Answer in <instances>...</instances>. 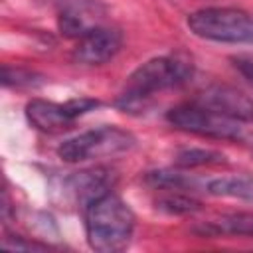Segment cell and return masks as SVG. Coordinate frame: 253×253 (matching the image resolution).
Wrapping results in <instances>:
<instances>
[{"label": "cell", "instance_id": "6da1fadb", "mask_svg": "<svg viewBox=\"0 0 253 253\" xmlns=\"http://www.w3.org/2000/svg\"><path fill=\"white\" fill-rule=\"evenodd\" d=\"M194 75V63L186 53L158 55L140 63L125 83V89L117 101L121 109H132L142 105L146 99L166 89L188 83Z\"/></svg>", "mask_w": 253, "mask_h": 253}, {"label": "cell", "instance_id": "7a4b0ae2", "mask_svg": "<svg viewBox=\"0 0 253 253\" xmlns=\"http://www.w3.org/2000/svg\"><path fill=\"white\" fill-rule=\"evenodd\" d=\"M136 217L130 206L113 192L97 198L85 208V235L91 249L119 253L128 247Z\"/></svg>", "mask_w": 253, "mask_h": 253}, {"label": "cell", "instance_id": "3957f363", "mask_svg": "<svg viewBox=\"0 0 253 253\" xmlns=\"http://www.w3.org/2000/svg\"><path fill=\"white\" fill-rule=\"evenodd\" d=\"M136 146V138L130 130L103 125L85 132H79L57 146V156L63 162L79 164L95 158H109L123 152H128Z\"/></svg>", "mask_w": 253, "mask_h": 253}, {"label": "cell", "instance_id": "277c9868", "mask_svg": "<svg viewBox=\"0 0 253 253\" xmlns=\"http://www.w3.org/2000/svg\"><path fill=\"white\" fill-rule=\"evenodd\" d=\"M190 32L219 43H253V16L241 8H202L186 20Z\"/></svg>", "mask_w": 253, "mask_h": 253}, {"label": "cell", "instance_id": "5b68a950", "mask_svg": "<svg viewBox=\"0 0 253 253\" xmlns=\"http://www.w3.org/2000/svg\"><path fill=\"white\" fill-rule=\"evenodd\" d=\"M166 121L184 130L198 136L217 138V140H241L245 136V126L239 121H233L225 115H219L196 101L176 105L166 113Z\"/></svg>", "mask_w": 253, "mask_h": 253}, {"label": "cell", "instance_id": "8992f818", "mask_svg": "<svg viewBox=\"0 0 253 253\" xmlns=\"http://www.w3.org/2000/svg\"><path fill=\"white\" fill-rule=\"evenodd\" d=\"M97 107H101V101L93 97H77L65 103L32 99L26 105V119L42 132H61L71 128L79 117L95 111Z\"/></svg>", "mask_w": 253, "mask_h": 253}, {"label": "cell", "instance_id": "52a82bcc", "mask_svg": "<svg viewBox=\"0 0 253 253\" xmlns=\"http://www.w3.org/2000/svg\"><path fill=\"white\" fill-rule=\"evenodd\" d=\"M115 182H117V176L111 168H105V166L85 168L63 178L61 194H63V200L87 208L97 198L109 194Z\"/></svg>", "mask_w": 253, "mask_h": 253}, {"label": "cell", "instance_id": "ba28073f", "mask_svg": "<svg viewBox=\"0 0 253 253\" xmlns=\"http://www.w3.org/2000/svg\"><path fill=\"white\" fill-rule=\"evenodd\" d=\"M194 101L219 113V115L239 121L243 125L253 123V99L249 95H245L243 91H239L237 87L213 83V85H208L206 89H202Z\"/></svg>", "mask_w": 253, "mask_h": 253}, {"label": "cell", "instance_id": "9c48e42d", "mask_svg": "<svg viewBox=\"0 0 253 253\" xmlns=\"http://www.w3.org/2000/svg\"><path fill=\"white\" fill-rule=\"evenodd\" d=\"M123 47V34L117 28L97 26L77 40L73 59L83 65H103L111 61Z\"/></svg>", "mask_w": 253, "mask_h": 253}, {"label": "cell", "instance_id": "30bf717a", "mask_svg": "<svg viewBox=\"0 0 253 253\" xmlns=\"http://www.w3.org/2000/svg\"><path fill=\"white\" fill-rule=\"evenodd\" d=\"M105 14V8L95 0H79L63 8V12L57 18L59 32L65 38H81L87 32H91L101 24V18Z\"/></svg>", "mask_w": 253, "mask_h": 253}, {"label": "cell", "instance_id": "8fae6325", "mask_svg": "<svg viewBox=\"0 0 253 253\" xmlns=\"http://www.w3.org/2000/svg\"><path fill=\"white\" fill-rule=\"evenodd\" d=\"M192 231L200 237H253V213L249 211H235V213H221L200 221L192 227Z\"/></svg>", "mask_w": 253, "mask_h": 253}, {"label": "cell", "instance_id": "7c38bea8", "mask_svg": "<svg viewBox=\"0 0 253 253\" xmlns=\"http://www.w3.org/2000/svg\"><path fill=\"white\" fill-rule=\"evenodd\" d=\"M204 192L215 198H233L253 202V176L251 174H223L204 182Z\"/></svg>", "mask_w": 253, "mask_h": 253}, {"label": "cell", "instance_id": "4fadbf2b", "mask_svg": "<svg viewBox=\"0 0 253 253\" xmlns=\"http://www.w3.org/2000/svg\"><path fill=\"white\" fill-rule=\"evenodd\" d=\"M154 204H156V210L168 215H188L202 208L198 200H194L188 192H182V190H164V194L158 196Z\"/></svg>", "mask_w": 253, "mask_h": 253}, {"label": "cell", "instance_id": "5bb4252c", "mask_svg": "<svg viewBox=\"0 0 253 253\" xmlns=\"http://www.w3.org/2000/svg\"><path fill=\"white\" fill-rule=\"evenodd\" d=\"M225 156L217 150L211 148H182L176 152L174 156V164L182 170L188 168H202V166H215V164H223Z\"/></svg>", "mask_w": 253, "mask_h": 253}, {"label": "cell", "instance_id": "9a60e30c", "mask_svg": "<svg viewBox=\"0 0 253 253\" xmlns=\"http://www.w3.org/2000/svg\"><path fill=\"white\" fill-rule=\"evenodd\" d=\"M2 83L4 87H16V89H22V87H38L43 83V77L36 71H30V69H24V67H10V65H4L2 67Z\"/></svg>", "mask_w": 253, "mask_h": 253}, {"label": "cell", "instance_id": "2e32d148", "mask_svg": "<svg viewBox=\"0 0 253 253\" xmlns=\"http://www.w3.org/2000/svg\"><path fill=\"white\" fill-rule=\"evenodd\" d=\"M2 247L14 249V251H45V249H49V245H45V243L26 241L24 237H4Z\"/></svg>", "mask_w": 253, "mask_h": 253}, {"label": "cell", "instance_id": "e0dca14e", "mask_svg": "<svg viewBox=\"0 0 253 253\" xmlns=\"http://www.w3.org/2000/svg\"><path fill=\"white\" fill-rule=\"evenodd\" d=\"M231 63H233V67L253 85V51L233 55V57H231Z\"/></svg>", "mask_w": 253, "mask_h": 253}]
</instances>
